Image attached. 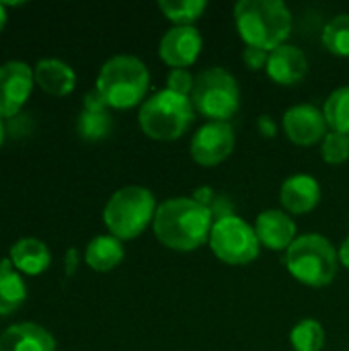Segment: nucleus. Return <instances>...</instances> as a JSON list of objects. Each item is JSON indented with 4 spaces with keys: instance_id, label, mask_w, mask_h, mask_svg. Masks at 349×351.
<instances>
[{
    "instance_id": "10",
    "label": "nucleus",
    "mask_w": 349,
    "mask_h": 351,
    "mask_svg": "<svg viewBox=\"0 0 349 351\" xmlns=\"http://www.w3.org/2000/svg\"><path fill=\"white\" fill-rule=\"evenodd\" d=\"M282 128L290 142L304 148L321 144L329 134L325 113L315 103H298L288 107L282 115Z\"/></svg>"
},
{
    "instance_id": "11",
    "label": "nucleus",
    "mask_w": 349,
    "mask_h": 351,
    "mask_svg": "<svg viewBox=\"0 0 349 351\" xmlns=\"http://www.w3.org/2000/svg\"><path fill=\"white\" fill-rule=\"evenodd\" d=\"M35 76L33 70L19 60L0 66V119H12L31 95Z\"/></svg>"
},
{
    "instance_id": "4",
    "label": "nucleus",
    "mask_w": 349,
    "mask_h": 351,
    "mask_svg": "<svg viewBox=\"0 0 349 351\" xmlns=\"http://www.w3.org/2000/svg\"><path fill=\"white\" fill-rule=\"evenodd\" d=\"M284 265L296 282L309 288H325L333 284L337 276L339 257L335 245L327 237L306 232L298 234V239L288 247L284 253Z\"/></svg>"
},
{
    "instance_id": "1",
    "label": "nucleus",
    "mask_w": 349,
    "mask_h": 351,
    "mask_svg": "<svg viewBox=\"0 0 349 351\" xmlns=\"http://www.w3.org/2000/svg\"><path fill=\"white\" fill-rule=\"evenodd\" d=\"M214 216L191 195L169 197L158 204L152 230L158 243L177 253H191L208 243Z\"/></svg>"
},
{
    "instance_id": "5",
    "label": "nucleus",
    "mask_w": 349,
    "mask_h": 351,
    "mask_svg": "<svg viewBox=\"0 0 349 351\" xmlns=\"http://www.w3.org/2000/svg\"><path fill=\"white\" fill-rule=\"evenodd\" d=\"M195 121V107L189 97L177 95L169 88L152 93L138 111L140 130L158 142L179 140Z\"/></svg>"
},
{
    "instance_id": "16",
    "label": "nucleus",
    "mask_w": 349,
    "mask_h": 351,
    "mask_svg": "<svg viewBox=\"0 0 349 351\" xmlns=\"http://www.w3.org/2000/svg\"><path fill=\"white\" fill-rule=\"evenodd\" d=\"M0 351H56V339L37 323H16L0 335Z\"/></svg>"
},
{
    "instance_id": "22",
    "label": "nucleus",
    "mask_w": 349,
    "mask_h": 351,
    "mask_svg": "<svg viewBox=\"0 0 349 351\" xmlns=\"http://www.w3.org/2000/svg\"><path fill=\"white\" fill-rule=\"evenodd\" d=\"M325 341V327L317 319H302L290 331V346L294 351H323Z\"/></svg>"
},
{
    "instance_id": "8",
    "label": "nucleus",
    "mask_w": 349,
    "mask_h": 351,
    "mask_svg": "<svg viewBox=\"0 0 349 351\" xmlns=\"http://www.w3.org/2000/svg\"><path fill=\"white\" fill-rule=\"evenodd\" d=\"M208 245L216 259L234 267L253 263L261 253V243L257 239L255 226L239 214L214 220Z\"/></svg>"
},
{
    "instance_id": "31",
    "label": "nucleus",
    "mask_w": 349,
    "mask_h": 351,
    "mask_svg": "<svg viewBox=\"0 0 349 351\" xmlns=\"http://www.w3.org/2000/svg\"><path fill=\"white\" fill-rule=\"evenodd\" d=\"M257 132L263 136V138H276L278 136V123L272 115L263 113L257 117Z\"/></svg>"
},
{
    "instance_id": "26",
    "label": "nucleus",
    "mask_w": 349,
    "mask_h": 351,
    "mask_svg": "<svg viewBox=\"0 0 349 351\" xmlns=\"http://www.w3.org/2000/svg\"><path fill=\"white\" fill-rule=\"evenodd\" d=\"M191 197L197 199L202 206H206L210 210V214L214 216V220H220V218H226V216H232L234 214V202H232V197L228 193L216 191L210 185L197 187Z\"/></svg>"
},
{
    "instance_id": "18",
    "label": "nucleus",
    "mask_w": 349,
    "mask_h": 351,
    "mask_svg": "<svg viewBox=\"0 0 349 351\" xmlns=\"http://www.w3.org/2000/svg\"><path fill=\"white\" fill-rule=\"evenodd\" d=\"M10 261L19 271L29 274V276H37L49 267L51 253H49L45 243H41L39 239L27 237V239L16 241L10 247Z\"/></svg>"
},
{
    "instance_id": "24",
    "label": "nucleus",
    "mask_w": 349,
    "mask_h": 351,
    "mask_svg": "<svg viewBox=\"0 0 349 351\" xmlns=\"http://www.w3.org/2000/svg\"><path fill=\"white\" fill-rule=\"evenodd\" d=\"M321 41L327 51L339 58H349V12H339L323 27Z\"/></svg>"
},
{
    "instance_id": "20",
    "label": "nucleus",
    "mask_w": 349,
    "mask_h": 351,
    "mask_svg": "<svg viewBox=\"0 0 349 351\" xmlns=\"http://www.w3.org/2000/svg\"><path fill=\"white\" fill-rule=\"evenodd\" d=\"M27 298V288L21 276L12 269L10 259L0 261V317L14 313Z\"/></svg>"
},
{
    "instance_id": "32",
    "label": "nucleus",
    "mask_w": 349,
    "mask_h": 351,
    "mask_svg": "<svg viewBox=\"0 0 349 351\" xmlns=\"http://www.w3.org/2000/svg\"><path fill=\"white\" fill-rule=\"evenodd\" d=\"M64 263H66V276H68V278L74 276L76 269H78V251H76V249H68V251H66Z\"/></svg>"
},
{
    "instance_id": "13",
    "label": "nucleus",
    "mask_w": 349,
    "mask_h": 351,
    "mask_svg": "<svg viewBox=\"0 0 349 351\" xmlns=\"http://www.w3.org/2000/svg\"><path fill=\"white\" fill-rule=\"evenodd\" d=\"M255 232L261 247L269 251H288V247L298 239V228L294 218L282 208H269L257 214Z\"/></svg>"
},
{
    "instance_id": "12",
    "label": "nucleus",
    "mask_w": 349,
    "mask_h": 351,
    "mask_svg": "<svg viewBox=\"0 0 349 351\" xmlns=\"http://www.w3.org/2000/svg\"><path fill=\"white\" fill-rule=\"evenodd\" d=\"M204 47V37L200 29L193 27H171L163 33L158 41V56L160 60L173 68H189L195 64Z\"/></svg>"
},
{
    "instance_id": "35",
    "label": "nucleus",
    "mask_w": 349,
    "mask_h": 351,
    "mask_svg": "<svg viewBox=\"0 0 349 351\" xmlns=\"http://www.w3.org/2000/svg\"><path fill=\"white\" fill-rule=\"evenodd\" d=\"M4 134H6V128H4V123H2V119H0V146H2V142H4Z\"/></svg>"
},
{
    "instance_id": "23",
    "label": "nucleus",
    "mask_w": 349,
    "mask_h": 351,
    "mask_svg": "<svg viewBox=\"0 0 349 351\" xmlns=\"http://www.w3.org/2000/svg\"><path fill=\"white\" fill-rule=\"evenodd\" d=\"M323 113L331 132L349 136V84L335 88L323 105Z\"/></svg>"
},
{
    "instance_id": "3",
    "label": "nucleus",
    "mask_w": 349,
    "mask_h": 351,
    "mask_svg": "<svg viewBox=\"0 0 349 351\" xmlns=\"http://www.w3.org/2000/svg\"><path fill=\"white\" fill-rule=\"evenodd\" d=\"M95 88L105 97L109 107L132 109L148 99L150 70L140 58L117 53L101 66Z\"/></svg>"
},
{
    "instance_id": "21",
    "label": "nucleus",
    "mask_w": 349,
    "mask_h": 351,
    "mask_svg": "<svg viewBox=\"0 0 349 351\" xmlns=\"http://www.w3.org/2000/svg\"><path fill=\"white\" fill-rule=\"evenodd\" d=\"M158 8L175 27H193L204 16L208 0H158Z\"/></svg>"
},
{
    "instance_id": "29",
    "label": "nucleus",
    "mask_w": 349,
    "mask_h": 351,
    "mask_svg": "<svg viewBox=\"0 0 349 351\" xmlns=\"http://www.w3.org/2000/svg\"><path fill=\"white\" fill-rule=\"evenodd\" d=\"M267 58H269V51H265L261 47L245 45V49H243V64L249 70H263L267 66Z\"/></svg>"
},
{
    "instance_id": "14",
    "label": "nucleus",
    "mask_w": 349,
    "mask_h": 351,
    "mask_svg": "<svg viewBox=\"0 0 349 351\" xmlns=\"http://www.w3.org/2000/svg\"><path fill=\"white\" fill-rule=\"evenodd\" d=\"M321 185L317 177L309 173H294L290 175L280 187V204L282 210L290 216H302L313 212L321 202Z\"/></svg>"
},
{
    "instance_id": "7",
    "label": "nucleus",
    "mask_w": 349,
    "mask_h": 351,
    "mask_svg": "<svg viewBox=\"0 0 349 351\" xmlns=\"http://www.w3.org/2000/svg\"><path fill=\"white\" fill-rule=\"evenodd\" d=\"M189 99L195 107V113L208 121L230 123L241 109V86L228 68L210 66L195 74V84Z\"/></svg>"
},
{
    "instance_id": "15",
    "label": "nucleus",
    "mask_w": 349,
    "mask_h": 351,
    "mask_svg": "<svg viewBox=\"0 0 349 351\" xmlns=\"http://www.w3.org/2000/svg\"><path fill=\"white\" fill-rule=\"evenodd\" d=\"M265 72L276 84L294 86L302 82L304 76L309 74V58L304 49H300L298 45L284 43L269 51Z\"/></svg>"
},
{
    "instance_id": "19",
    "label": "nucleus",
    "mask_w": 349,
    "mask_h": 351,
    "mask_svg": "<svg viewBox=\"0 0 349 351\" xmlns=\"http://www.w3.org/2000/svg\"><path fill=\"white\" fill-rule=\"evenodd\" d=\"M123 241L115 239L113 234H99L84 249V261L95 271H111L123 261Z\"/></svg>"
},
{
    "instance_id": "25",
    "label": "nucleus",
    "mask_w": 349,
    "mask_h": 351,
    "mask_svg": "<svg viewBox=\"0 0 349 351\" xmlns=\"http://www.w3.org/2000/svg\"><path fill=\"white\" fill-rule=\"evenodd\" d=\"M111 130H113V117L109 115V111H86V109H82V113L78 115L76 132L86 142L105 140L111 134Z\"/></svg>"
},
{
    "instance_id": "33",
    "label": "nucleus",
    "mask_w": 349,
    "mask_h": 351,
    "mask_svg": "<svg viewBox=\"0 0 349 351\" xmlns=\"http://www.w3.org/2000/svg\"><path fill=\"white\" fill-rule=\"evenodd\" d=\"M337 257H339V265L349 269V237H346L341 245L337 247Z\"/></svg>"
},
{
    "instance_id": "9",
    "label": "nucleus",
    "mask_w": 349,
    "mask_h": 351,
    "mask_svg": "<svg viewBox=\"0 0 349 351\" xmlns=\"http://www.w3.org/2000/svg\"><path fill=\"white\" fill-rule=\"evenodd\" d=\"M237 146V136L226 121H206L195 130L189 142V154L195 165L212 169L222 165Z\"/></svg>"
},
{
    "instance_id": "28",
    "label": "nucleus",
    "mask_w": 349,
    "mask_h": 351,
    "mask_svg": "<svg viewBox=\"0 0 349 351\" xmlns=\"http://www.w3.org/2000/svg\"><path fill=\"white\" fill-rule=\"evenodd\" d=\"M193 84H195V76L187 68H173L167 74V86L165 88H169L177 95H183V97H191Z\"/></svg>"
},
{
    "instance_id": "27",
    "label": "nucleus",
    "mask_w": 349,
    "mask_h": 351,
    "mask_svg": "<svg viewBox=\"0 0 349 351\" xmlns=\"http://www.w3.org/2000/svg\"><path fill=\"white\" fill-rule=\"evenodd\" d=\"M321 158L333 167L349 160V136L329 130V134L321 142Z\"/></svg>"
},
{
    "instance_id": "34",
    "label": "nucleus",
    "mask_w": 349,
    "mask_h": 351,
    "mask_svg": "<svg viewBox=\"0 0 349 351\" xmlns=\"http://www.w3.org/2000/svg\"><path fill=\"white\" fill-rule=\"evenodd\" d=\"M4 25H6V4L0 2V31H2Z\"/></svg>"
},
{
    "instance_id": "2",
    "label": "nucleus",
    "mask_w": 349,
    "mask_h": 351,
    "mask_svg": "<svg viewBox=\"0 0 349 351\" xmlns=\"http://www.w3.org/2000/svg\"><path fill=\"white\" fill-rule=\"evenodd\" d=\"M234 25L245 45L272 51L288 43L294 16L282 0H239L234 4Z\"/></svg>"
},
{
    "instance_id": "30",
    "label": "nucleus",
    "mask_w": 349,
    "mask_h": 351,
    "mask_svg": "<svg viewBox=\"0 0 349 351\" xmlns=\"http://www.w3.org/2000/svg\"><path fill=\"white\" fill-rule=\"evenodd\" d=\"M82 109H86V111H109V105L97 88H91L82 99Z\"/></svg>"
},
{
    "instance_id": "6",
    "label": "nucleus",
    "mask_w": 349,
    "mask_h": 351,
    "mask_svg": "<svg viewBox=\"0 0 349 351\" xmlns=\"http://www.w3.org/2000/svg\"><path fill=\"white\" fill-rule=\"evenodd\" d=\"M156 208V197L148 187L125 185L107 199L103 208V222L115 239L132 241L154 222Z\"/></svg>"
},
{
    "instance_id": "17",
    "label": "nucleus",
    "mask_w": 349,
    "mask_h": 351,
    "mask_svg": "<svg viewBox=\"0 0 349 351\" xmlns=\"http://www.w3.org/2000/svg\"><path fill=\"white\" fill-rule=\"evenodd\" d=\"M33 76L39 88H43L47 95H53V97H66L76 86V72L72 70L70 64L58 58L39 60L35 64Z\"/></svg>"
}]
</instances>
